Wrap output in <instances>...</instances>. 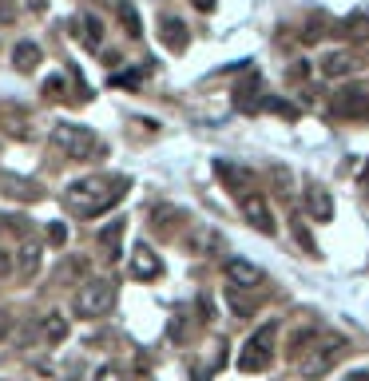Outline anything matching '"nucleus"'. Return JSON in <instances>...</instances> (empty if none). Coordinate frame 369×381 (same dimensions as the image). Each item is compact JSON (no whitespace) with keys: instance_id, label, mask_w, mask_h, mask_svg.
<instances>
[{"instance_id":"obj_1","label":"nucleus","mask_w":369,"mask_h":381,"mask_svg":"<svg viewBox=\"0 0 369 381\" xmlns=\"http://www.w3.org/2000/svg\"><path fill=\"white\" fill-rule=\"evenodd\" d=\"M123 191H127V179L123 175H111V179H80V183H72L64 191V203L75 215L96 219V215H103V210H111L120 203Z\"/></svg>"},{"instance_id":"obj_2","label":"nucleus","mask_w":369,"mask_h":381,"mask_svg":"<svg viewBox=\"0 0 369 381\" xmlns=\"http://www.w3.org/2000/svg\"><path fill=\"white\" fill-rule=\"evenodd\" d=\"M345 338H333V333H326V338H314V342L302 350V357H298V369H302V378H326L338 361L345 357Z\"/></svg>"},{"instance_id":"obj_3","label":"nucleus","mask_w":369,"mask_h":381,"mask_svg":"<svg viewBox=\"0 0 369 381\" xmlns=\"http://www.w3.org/2000/svg\"><path fill=\"white\" fill-rule=\"evenodd\" d=\"M52 143L68 155V159H92V155H99V139L92 127H84V123H56L52 127Z\"/></svg>"},{"instance_id":"obj_4","label":"nucleus","mask_w":369,"mask_h":381,"mask_svg":"<svg viewBox=\"0 0 369 381\" xmlns=\"http://www.w3.org/2000/svg\"><path fill=\"white\" fill-rule=\"evenodd\" d=\"M274 322H266V326H259V330L246 338V345L238 350V369L243 373H259V369L270 366V350H274Z\"/></svg>"},{"instance_id":"obj_5","label":"nucleus","mask_w":369,"mask_h":381,"mask_svg":"<svg viewBox=\"0 0 369 381\" xmlns=\"http://www.w3.org/2000/svg\"><path fill=\"white\" fill-rule=\"evenodd\" d=\"M111 306H115V282H108V278H92L75 294V314L80 318H103Z\"/></svg>"},{"instance_id":"obj_6","label":"nucleus","mask_w":369,"mask_h":381,"mask_svg":"<svg viewBox=\"0 0 369 381\" xmlns=\"http://www.w3.org/2000/svg\"><path fill=\"white\" fill-rule=\"evenodd\" d=\"M238 210H243V219L262 234H274L278 231V222H274V210H270V199L262 195V191H250V195L238 199Z\"/></svg>"},{"instance_id":"obj_7","label":"nucleus","mask_w":369,"mask_h":381,"mask_svg":"<svg viewBox=\"0 0 369 381\" xmlns=\"http://www.w3.org/2000/svg\"><path fill=\"white\" fill-rule=\"evenodd\" d=\"M234 108L246 111V115H254L262 108V72L259 68H246L243 80L234 84Z\"/></svg>"},{"instance_id":"obj_8","label":"nucleus","mask_w":369,"mask_h":381,"mask_svg":"<svg viewBox=\"0 0 369 381\" xmlns=\"http://www.w3.org/2000/svg\"><path fill=\"white\" fill-rule=\"evenodd\" d=\"M330 111L338 115V120H366L369 115V92L366 87H345V92L333 96Z\"/></svg>"},{"instance_id":"obj_9","label":"nucleus","mask_w":369,"mask_h":381,"mask_svg":"<svg viewBox=\"0 0 369 381\" xmlns=\"http://www.w3.org/2000/svg\"><path fill=\"white\" fill-rule=\"evenodd\" d=\"M215 175L226 183V191H231L234 199H243V195H250V191H254V171L234 167L231 159H215Z\"/></svg>"},{"instance_id":"obj_10","label":"nucleus","mask_w":369,"mask_h":381,"mask_svg":"<svg viewBox=\"0 0 369 381\" xmlns=\"http://www.w3.org/2000/svg\"><path fill=\"white\" fill-rule=\"evenodd\" d=\"M222 274H226L238 290H259V286L266 282V274H262L254 262H246V259H226L222 262Z\"/></svg>"},{"instance_id":"obj_11","label":"nucleus","mask_w":369,"mask_h":381,"mask_svg":"<svg viewBox=\"0 0 369 381\" xmlns=\"http://www.w3.org/2000/svg\"><path fill=\"white\" fill-rule=\"evenodd\" d=\"M302 199H306V215H310L314 222H330V219H333V195H330V191H326L321 183H306Z\"/></svg>"},{"instance_id":"obj_12","label":"nucleus","mask_w":369,"mask_h":381,"mask_svg":"<svg viewBox=\"0 0 369 381\" xmlns=\"http://www.w3.org/2000/svg\"><path fill=\"white\" fill-rule=\"evenodd\" d=\"M159 274H163L159 254H155L151 246L139 243V246H136V254H131V278H139V282H151V278H159Z\"/></svg>"},{"instance_id":"obj_13","label":"nucleus","mask_w":369,"mask_h":381,"mask_svg":"<svg viewBox=\"0 0 369 381\" xmlns=\"http://www.w3.org/2000/svg\"><path fill=\"white\" fill-rule=\"evenodd\" d=\"M75 36H80V44H84V48H92L96 52L99 44H103V24H99V16H92V13H80L75 16Z\"/></svg>"},{"instance_id":"obj_14","label":"nucleus","mask_w":369,"mask_h":381,"mask_svg":"<svg viewBox=\"0 0 369 381\" xmlns=\"http://www.w3.org/2000/svg\"><path fill=\"white\" fill-rule=\"evenodd\" d=\"M159 32H163V44H167L171 52H183L187 48V24L179 20V16H163Z\"/></svg>"},{"instance_id":"obj_15","label":"nucleus","mask_w":369,"mask_h":381,"mask_svg":"<svg viewBox=\"0 0 369 381\" xmlns=\"http://www.w3.org/2000/svg\"><path fill=\"white\" fill-rule=\"evenodd\" d=\"M123 227H127V222H123V219H115V222H108V227H103V231L96 234V238H99V246H103V254H108L111 262L120 259V238H123Z\"/></svg>"},{"instance_id":"obj_16","label":"nucleus","mask_w":369,"mask_h":381,"mask_svg":"<svg viewBox=\"0 0 369 381\" xmlns=\"http://www.w3.org/2000/svg\"><path fill=\"white\" fill-rule=\"evenodd\" d=\"M357 68V60L349 56V52H330L326 60H321V76H330V80H338V76H349Z\"/></svg>"},{"instance_id":"obj_17","label":"nucleus","mask_w":369,"mask_h":381,"mask_svg":"<svg viewBox=\"0 0 369 381\" xmlns=\"http://www.w3.org/2000/svg\"><path fill=\"white\" fill-rule=\"evenodd\" d=\"M115 13H120V24H123L127 36H131V40L143 36V20H139V13H136V4H131V0H120V4H115Z\"/></svg>"},{"instance_id":"obj_18","label":"nucleus","mask_w":369,"mask_h":381,"mask_svg":"<svg viewBox=\"0 0 369 381\" xmlns=\"http://www.w3.org/2000/svg\"><path fill=\"white\" fill-rule=\"evenodd\" d=\"M40 56H44V52H40V44H32V40H20V44H16V52H13V64L20 68V72H32V68L40 64Z\"/></svg>"},{"instance_id":"obj_19","label":"nucleus","mask_w":369,"mask_h":381,"mask_svg":"<svg viewBox=\"0 0 369 381\" xmlns=\"http://www.w3.org/2000/svg\"><path fill=\"white\" fill-rule=\"evenodd\" d=\"M44 338H48L52 345H60L64 338H68V322H64V314H48V318H44Z\"/></svg>"},{"instance_id":"obj_20","label":"nucleus","mask_w":369,"mask_h":381,"mask_svg":"<svg viewBox=\"0 0 369 381\" xmlns=\"http://www.w3.org/2000/svg\"><path fill=\"white\" fill-rule=\"evenodd\" d=\"M16 266H20L24 274L36 271V266H40V246L36 243H24V246H20V259H16Z\"/></svg>"},{"instance_id":"obj_21","label":"nucleus","mask_w":369,"mask_h":381,"mask_svg":"<svg viewBox=\"0 0 369 381\" xmlns=\"http://www.w3.org/2000/svg\"><path fill=\"white\" fill-rule=\"evenodd\" d=\"M44 99H64V76H48L44 80Z\"/></svg>"},{"instance_id":"obj_22","label":"nucleus","mask_w":369,"mask_h":381,"mask_svg":"<svg viewBox=\"0 0 369 381\" xmlns=\"http://www.w3.org/2000/svg\"><path fill=\"white\" fill-rule=\"evenodd\" d=\"M48 243L52 246H64V243H68V227H64V222H48Z\"/></svg>"},{"instance_id":"obj_23","label":"nucleus","mask_w":369,"mask_h":381,"mask_svg":"<svg viewBox=\"0 0 369 381\" xmlns=\"http://www.w3.org/2000/svg\"><path fill=\"white\" fill-rule=\"evenodd\" d=\"M139 80H143V72H120V76H111V84H115V87H139Z\"/></svg>"},{"instance_id":"obj_24","label":"nucleus","mask_w":369,"mask_h":381,"mask_svg":"<svg viewBox=\"0 0 369 381\" xmlns=\"http://www.w3.org/2000/svg\"><path fill=\"white\" fill-rule=\"evenodd\" d=\"M96 381H123V373L115 366H99L96 369Z\"/></svg>"},{"instance_id":"obj_25","label":"nucleus","mask_w":369,"mask_h":381,"mask_svg":"<svg viewBox=\"0 0 369 381\" xmlns=\"http://www.w3.org/2000/svg\"><path fill=\"white\" fill-rule=\"evenodd\" d=\"M13 271V259H8V250H0V274Z\"/></svg>"},{"instance_id":"obj_26","label":"nucleus","mask_w":369,"mask_h":381,"mask_svg":"<svg viewBox=\"0 0 369 381\" xmlns=\"http://www.w3.org/2000/svg\"><path fill=\"white\" fill-rule=\"evenodd\" d=\"M195 8L198 13H215V0H195Z\"/></svg>"},{"instance_id":"obj_27","label":"nucleus","mask_w":369,"mask_h":381,"mask_svg":"<svg viewBox=\"0 0 369 381\" xmlns=\"http://www.w3.org/2000/svg\"><path fill=\"white\" fill-rule=\"evenodd\" d=\"M28 8H32V13H44V8H48V0H28Z\"/></svg>"},{"instance_id":"obj_28","label":"nucleus","mask_w":369,"mask_h":381,"mask_svg":"<svg viewBox=\"0 0 369 381\" xmlns=\"http://www.w3.org/2000/svg\"><path fill=\"white\" fill-rule=\"evenodd\" d=\"M8 333V314H0V338Z\"/></svg>"},{"instance_id":"obj_29","label":"nucleus","mask_w":369,"mask_h":381,"mask_svg":"<svg viewBox=\"0 0 369 381\" xmlns=\"http://www.w3.org/2000/svg\"><path fill=\"white\" fill-rule=\"evenodd\" d=\"M361 191H366V195H369V167H366V171H361Z\"/></svg>"},{"instance_id":"obj_30","label":"nucleus","mask_w":369,"mask_h":381,"mask_svg":"<svg viewBox=\"0 0 369 381\" xmlns=\"http://www.w3.org/2000/svg\"><path fill=\"white\" fill-rule=\"evenodd\" d=\"M345 381H369V373H349Z\"/></svg>"}]
</instances>
